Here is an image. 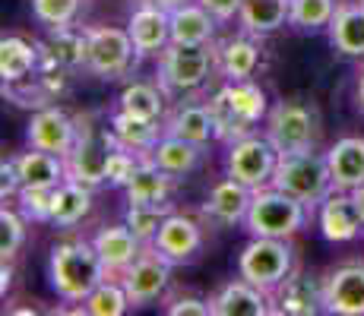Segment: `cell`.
<instances>
[{"label":"cell","mask_w":364,"mask_h":316,"mask_svg":"<svg viewBox=\"0 0 364 316\" xmlns=\"http://www.w3.org/2000/svg\"><path fill=\"white\" fill-rule=\"evenodd\" d=\"M111 278V276H108ZM105 282L95 288L92 294H89L86 300H82V307L80 310L82 313H92V316H121V313H127L130 310V294H127V288H124V282L114 276V282Z\"/></svg>","instance_id":"obj_35"},{"label":"cell","mask_w":364,"mask_h":316,"mask_svg":"<svg viewBox=\"0 0 364 316\" xmlns=\"http://www.w3.org/2000/svg\"><path fill=\"white\" fill-rule=\"evenodd\" d=\"M272 298L266 291H260L257 285L244 282H228L219 294L213 298V316H266L276 313V307H269Z\"/></svg>","instance_id":"obj_19"},{"label":"cell","mask_w":364,"mask_h":316,"mask_svg":"<svg viewBox=\"0 0 364 316\" xmlns=\"http://www.w3.org/2000/svg\"><path fill=\"white\" fill-rule=\"evenodd\" d=\"M16 165H19V180H23V187H58L67 180L64 158L54 156V152L35 149V146H29V152H19Z\"/></svg>","instance_id":"obj_27"},{"label":"cell","mask_w":364,"mask_h":316,"mask_svg":"<svg viewBox=\"0 0 364 316\" xmlns=\"http://www.w3.org/2000/svg\"><path fill=\"white\" fill-rule=\"evenodd\" d=\"M215 60V45H168L159 54V86L162 92H197L209 82Z\"/></svg>","instance_id":"obj_5"},{"label":"cell","mask_w":364,"mask_h":316,"mask_svg":"<svg viewBox=\"0 0 364 316\" xmlns=\"http://www.w3.org/2000/svg\"><path fill=\"white\" fill-rule=\"evenodd\" d=\"M304 222H307V206L279 187L254 190L247 219H244L250 237H282V241H291L304 228Z\"/></svg>","instance_id":"obj_4"},{"label":"cell","mask_w":364,"mask_h":316,"mask_svg":"<svg viewBox=\"0 0 364 316\" xmlns=\"http://www.w3.org/2000/svg\"><path fill=\"white\" fill-rule=\"evenodd\" d=\"M124 190H127V202H143V206L146 202H168V196L174 190V174H168L165 168H159L146 156Z\"/></svg>","instance_id":"obj_29"},{"label":"cell","mask_w":364,"mask_h":316,"mask_svg":"<svg viewBox=\"0 0 364 316\" xmlns=\"http://www.w3.org/2000/svg\"><path fill=\"white\" fill-rule=\"evenodd\" d=\"M152 247L159 253H165L171 263H187V259H193L203 247V228L191 219V215L171 212L162 228H159Z\"/></svg>","instance_id":"obj_16"},{"label":"cell","mask_w":364,"mask_h":316,"mask_svg":"<svg viewBox=\"0 0 364 316\" xmlns=\"http://www.w3.org/2000/svg\"><path fill=\"white\" fill-rule=\"evenodd\" d=\"M266 136L282 152H304L317 146L320 136V117L314 104L304 102H276L266 114Z\"/></svg>","instance_id":"obj_7"},{"label":"cell","mask_w":364,"mask_h":316,"mask_svg":"<svg viewBox=\"0 0 364 316\" xmlns=\"http://www.w3.org/2000/svg\"><path fill=\"white\" fill-rule=\"evenodd\" d=\"M171 202H130L127 212H124V224L139 237L143 244H152L159 234V228L165 224V219L171 215Z\"/></svg>","instance_id":"obj_34"},{"label":"cell","mask_w":364,"mask_h":316,"mask_svg":"<svg viewBox=\"0 0 364 316\" xmlns=\"http://www.w3.org/2000/svg\"><path fill=\"white\" fill-rule=\"evenodd\" d=\"M361 4H364V0H361Z\"/></svg>","instance_id":"obj_50"},{"label":"cell","mask_w":364,"mask_h":316,"mask_svg":"<svg viewBox=\"0 0 364 316\" xmlns=\"http://www.w3.org/2000/svg\"><path fill=\"white\" fill-rule=\"evenodd\" d=\"M92 212V187L64 180L54 187V202H51V224L58 228H73L86 215Z\"/></svg>","instance_id":"obj_28"},{"label":"cell","mask_w":364,"mask_h":316,"mask_svg":"<svg viewBox=\"0 0 364 316\" xmlns=\"http://www.w3.org/2000/svg\"><path fill=\"white\" fill-rule=\"evenodd\" d=\"M291 16V0H244L241 4V19L244 32L250 35H269L282 29Z\"/></svg>","instance_id":"obj_31"},{"label":"cell","mask_w":364,"mask_h":316,"mask_svg":"<svg viewBox=\"0 0 364 316\" xmlns=\"http://www.w3.org/2000/svg\"><path fill=\"white\" fill-rule=\"evenodd\" d=\"M336 0H291V16L289 26L304 32H317L326 29L333 23V13H336Z\"/></svg>","instance_id":"obj_38"},{"label":"cell","mask_w":364,"mask_h":316,"mask_svg":"<svg viewBox=\"0 0 364 316\" xmlns=\"http://www.w3.org/2000/svg\"><path fill=\"white\" fill-rule=\"evenodd\" d=\"M272 304L276 313H289V316H317L320 310H326L323 304V285L314 276L301 269H291V276L272 291Z\"/></svg>","instance_id":"obj_15"},{"label":"cell","mask_w":364,"mask_h":316,"mask_svg":"<svg viewBox=\"0 0 364 316\" xmlns=\"http://www.w3.org/2000/svg\"><path fill=\"white\" fill-rule=\"evenodd\" d=\"M26 222H29L26 215L6 209V202H4V212H0V256H4V263H10V259L16 256V250L23 247Z\"/></svg>","instance_id":"obj_39"},{"label":"cell","mask_w":364,"mask_h":316,"mask_svg":"<svg viewBox=\"0 0 364 316\" xmlns=\"http://www.w3.org/2000/svg\"><path fill=\"white\" fill-rule=\"evenodd\" d=\"M127 32L133 38L139 58H149V54H162L171 45V13L162 10L152 0H143L136 10L130 13Z\"/></svg>","instance_id":"obj_13"},{"label":"cell","mask_w":364,"mask_h":316,"mask_svg":"<svg viewBox=\"0 0 364 316\" xmlns=\"http://www.w3.org/2000/svg\"><path fill=\"white\" fill-rule=\"evenodd\" d=\"M260 45L250 38H244V35H237V38H228L222 41V45H215V60H219V73L225 76L228 82H237V80H250V76L257 73V67H260Z\"/></svg>","instance_id":"obj_24"},{"label":"cell","mask_w":364,"mask_h":316,"mask_svg":"<svg viewBox=\"0 0 364 316\" xmlns=\"http://www.w3.org/2000/svg\"><path fill=\"white\" fill-rule=\"evenodd\" d=\"M82 0H32V16L41 26H70L80 13Z\"/></svg>","instance_id":"obj_41"},{"label":"cell","mask_w":364,"mask_h":316,"mask_svg":"<svg viewBox=\"0 0 364 316\" xmlns=\"http://www.w3.org/2000/svg\"><path fill=\"white\" fill-rule=\"evenodd\" d=\"M117 149V136L111 130V124H99L95 111L76 114V143L73 149L64 156L67 165V180L86 187H99L105 184V168H108V156Z\"/></svg>","instance_id":"obj_2"},{"label":"cell","mask_w":364,"mask_h":316,"mask_svg":"<svg viewBox=\"0 0 364 316\" xmlns=\"http://www.w3.org/2000/svg\"><path fill=\"white\" fill-rule=\"evenodd\" d=\"M0 276H4V282H0V288H4V294H6V288L13 285V269H10V263H4V272H0Z\"/></svg>","instance_id":"obj_48"},{"label":"cell","mask_w":364,"mask_h":316,"mask_svg":"<svg viewBox=\"0 0 364 316\" xmlns=\"http://www.w3.org/2000/svg\"><path fill=\"white\" fill-rule=\"evenodd\" d=\"M330 45L346 58H364V4H339L326 26Z\"/></svg>","instance_id":"obj_22"},{"label":"cell","mask_w":364,"mask_h":316,"mask_svg":"<svg viewBox=\"0 0 364 316\" xmlns=\"http://www.w3.org/2000/svg\"><path fill=\"white\" fill-rule=\"evenodd\" d=\"M108 124L117 136V146H124V149H130V152H139V156H149V152L156 149L159 139L165 136V126H159V121L127 114V111L111 114Z\"/></svg>","instance_id":"obj_26"},{"label":"cell","mask_w":364,"mask_h":316,"mask_svg":"<svg viewBox=\"0 0 364 316\" xmlns=\"http://www.w3.org/2000/svg\"><path fill=\"white\" fill-rule=\"evenodd\" d=\"M48 276H51V288L58 291V298L82 304L108 278V269L92 241H64L51 250Z\"/></svg>","instance_id":"obj_1"},{"label":"cell","mask_w":364,"mask_h":316,"mask_svg":"<svg viewBox=\"0 0 364 316\" xmlns=\"http://www.w3.org/2000/svg\"><path fill=\"white\" fill-rule=\"evenodd\" d=\"M92 244H95V250H99V256H102V263H105V269H108L111 278L121 276L146 247L127 224H108V228H102L99 234L92 237Z\"/></svg>","instance_id":"obj_18"},{"label":"cell","mask_w":364,"mask_h":316,"mask_svg":"<svg viewBox=\"0 0 364 316\" xmlns=\"http://www.w3.org/2000/svg\"><path fill=\"white\" fill-rule=\"evenodd\" d=\"M165 133L181 136V139H191V143H200V146H206L209 139H215L213 117H209L206 102L203 104H181V108L165 121Z\"/></svg>","instance_id":"obj_32"},{"label":"cell","mask_w":364,"mask_h":316,"mask_svg":"<svg viewBox=\"0 0 364 316\" xmlns=\"http://www.w3.org/2000/svg\"><path fill=\"white\" fill-rule=\"evenodd\" d=\"M317 224H320V234L333 244H346V241H355L358 234H364L361 209L348 190H336V193H330L320 202Z\"/></svg>","instance_id":"obj_12"},{"label":"cell","mask_w":364,"mask_h":316,"mask_svg":"<svg viewBox=\"0 0 364 316\" xmlns=\"http://www.w3.org/2000/svg\"><path fill=\"white\" fill-rule=\"evenodd\" d=\"M19 187H23V180H19V165H16V156L13 158H4V165H0V193L6 196H16Z\"/></svg>","instance_id":"obj_44"},{"label":"cell","mask_w":364,"mask_h":316,"mask_svg":"<svg viewBox=\"0 0 364 316\" xmlns=\"http://www.w3.org/2000/svg\"><path fill=\"white\" fill-rule=\"evenodd\" d=\"M41 67V45H32L23 35H4L0 41V76L4 86L26 82Z\"/></svg>","instance_id":"obj_23"},{"label":"cell","mask_w":364,"mask_h":316,"mask_svg":"<svg viewBox=\"0 0 364 316\" xmlns=\"http://www.w3.org/2000/svg\"><path fill=\"white\" fill-rule=\"evenodd\" d=\"M168 316H213V300H200V298H174L171 304H165Z\"/></svg>","instance_id":"obj_43"},{"label":"cell","mask_w":364,"mask_h":316,"mask_svg":"<svg viewBox=\"0 0 364 316\" xmlns=\"http://www.w3.org/2000/svg\"><path fill=\"white\" fill-rule=\"evenodd\" d=\"M336 190H358L364 184V136H342L326 152Z\"/></svg>","instance_id":"obj_20"},{"label":"cell","mask_w":364,"mask_h":316,"mask_svg":"<svg viewBox=\"0 0 364 316\" xmlns=\"http://www.w3.org/2000/svg\"><path fill=\"white\" fill-rule=\"evenodd\" d=\"M117 278H121L124 288H127L133 307L152 304V300L162 298L168 282H171V259L149 244V247H143V253H139Z\"/></svg>","instance_id":"obj_10"},{"label":"cell","mask_w":364,"mask_h":316,"mask_svg":"<svg viewBox=\"0 0 364 316\" xmlns=\"http://www.w3.org/2000/svg\"><path fill=\"white\" fill-rule=\"evenodd\" d=\"M222 92H225L228 104L235 108V114L241 117L244 124L254 130L260 121H266V114H269V102H266V92L257 82L250 80H237V82H225L222 86Z\"/></svg>","instance_id":"obj_33"},{"label":"cell","mask_w":364,"mask_h":316,"mask_svg":"<svg viewBox=\"0 0 364 316\" xmlns=\"http://www.w3.org/2000/svg\"><path fill=\"white\" fill-rule=\"evenodd\" d=\"M269 187H279V190H285V193H291L295 200L304 202L307 209L320 206V202L336 190L330 161H326V156H320V152H314V149L282 152L276 171H272Z\"/></svg>","instance_id":"obj_3"},{"label":"cell","mask_w":364,"mask_h":316,"mask_svg":"<svg viewBox=\"0 0 364 316\" xmlns=\"http://www.w3.org/2000/svg\"><path fill=\"white\" fill-rule=\"evenodd\" d=\"M152 4H159L162 10L171 13V10H178V6H184V4H193V0H152Z\"/></svg>","instance_id":"obj_47"},{"label":"cell","mask_w":364,"mask_h":316,"mask_svg":"<svg viewBox=\"0 0 364 316\" xmlns=\"http://www.w3.org/2000/svg\"><path fill=\"white\" fill-rule=\"evenodd\" d=\"M228 178L241 180L250 190H260L272 184V171L279 165V149L269 143V136H257V133H247V136L228 143Z\"/></svg>","instance_id":"obj_8"},{"label":"cell","mask_w":364,"mask_h":316,"mask_svg":"<svg viewBox=\"0 0 364 316\" xmlns=\"http://www.w3.org/2000/svg\"><path fill=\"white\" fill-rule=\"evenodd\" d=\"M291 269H295V250L282 237H254L237 256V276L269 298L291 276Z\"/></svg>","instance_id":"obj_6"},{"label":"cell","mask_w":364,"mask_h":316,"mask_svg":"<svg viewBox=\"0 0 364 316\" xmlns=\"http://www.w3.org/2000/svg\"><path fill=\"white\" fill-rule=\"evenodd\" d=\"M143 158L146 156H139V152H130V149H124V146H117V149L108 156V168H105V178H108V184L127 187Z\"/></svg>","instance_id":"obj_42"},{"label":"cell","mask_w":364,"mask_h":316,"mask_svg":"<svg viewBox=\"0 0 364 316\" xmlns=\"http://www.w3.org/2000/svg\"><path fill=\"white\" fill-rule=\"evenodd\" d=\"M352 196H355V202H358V209H361V219H364V184L358 190H352Z\"/></svg>","instance_id":"obj_49"},{"label":"cell","mask_w":364,"mask_h":316,"mask_svg":"<svg viewBox=\"0 0 364 316\" xmlns=\"http://www.w3.org/2000/svg\"><path fill=\"white\" fill-rule=\"evenodd\" d=\"M203 6H206L209 13H213L219 23H228V19H235L237 13H241V4L244 0H200Z\"/></svg>","instance_id":"obj_45"},{"label":"cell","mask_w":364,"mask_h":316,"mask_svg":"<svg viewBox=\"0 0 364 316\" xmlns=\"http://www.w3.org/2000/svg\"><path fill=\"white\" fill-rule=\"evenodd\" d=\"M206 108H209V117H213V130H215V139H222V143H235V139L247 136V133H254L247 124L241 121V117L235 114V108L228 104L225 92H213L206 98Z\"/></svg>","instance_id":"obj_37"},{"label":"cell","mask_w":364,"mask_h":316,"mask_svg":"<svg viewBox=\"0 0 364 316\" xmlns=\"http://www.w3.org/2000/svg\"><path fill=\"white\" fill-rule=\"evenodd\" d=\"M89 35V63L99 80H121L133 63V38L127 29H114V26H95L86 29Z\"/></svg>","instance_id":"obj_9"},{"label":"cell","mask_w":364,"mask_h":316,"mask_svg":"<svg viewBox=\"0 0 364 316\" xmlns=\"http://www.w3.org/2000/svg\"><path fill=\"white\" fill-rule=\"evenodd\" d=\"M41 58L54 60L64 70H80L89 63V35L86 29H73V26H51L48 38L41 45Z\"/></svg>","instance_id":"obj_21"},{"label":"cell","mask_w":364,"mask_h":316,"mask_svg":"<svg viewBox=\"0 0 364 316\" xmlns=\"http://www.w3.org/2000/svg\"><path fill=\"white\" fill-rule=\"evenodd\" d=\"M117 104H121V111H127V114L159 121L165 111V92L156 86H149V82H130V86H124Z\"/></svg>","instance_id":"obj_36"},{"label":"cell","mask_w":364,"mask_h":316,"mask_svg":"<svg viewBox=\"0 0 364 316\" xmlns=\"http://www.w3.org/2000/svg\"><path fill=\"white\" fill-rule=\"evenodd\" d=\"M19 212L32 222H51V202H54V187H19L16 193Z\"/></svg>","instance_id":"obj_40"},{"label":"cell","mask_w":364,"mask_h":316,"mask_svg":"<svg viewBox=\"0 0 364 316\" xmlns=\"http://www.w3.org/2000/svg\"><path fill=\"white\" fill-rule=\"evenodd\" d=\"M149 158L156 161L159 168H165L168 174H191L193 168L203 161V146L200 143H191V139H181V136H171L165 133L162 139L156 143V149L149 152Z\"/></svg>","instance_id":"obj_30"},{"label":"cell","mask_w":364,"mask_h":316,"mask_svg":"<svg viewBox=\"0 0 364 316\" xmlns=\"http://www.w3.org/2000/svg\"><path fill=\"white\" fill-rule=\"evenodd\" d=\"M26 139L35 149L54 152V156L64 158L76 143V117H70L64 108H38L29 121V130H26Z\"/></svg>","instance_id":"obj_11"},{"label":"cell","mask_w":364,"mask_h":316,"mask_svg":"<svg viewBox=\"0 0 364 316\" xmlns=\"http://www.w3.org/2000/svg\"><path fill=\"white\" fill-rule=\"evenodd\" d=\"M219 19L200 4H184L178 10H171V41L174 45H209Z\"/></svg>","instance_id":"obj_25"},{"label":"cell","mask_w":364,"mask_h":316,"mask_svg":"<svg viewBox=\"0 0 364 316\" xmlns=\"http://www.w3.org/2000/svg\"><path fill=\"white\" fill-rule=\"evenodd\" d=\"M326 313L336 316H361L364 313V263L339 266L323 282Z\"/></svg>","instance_id":"obj_14"},{"label":"cell","mask_w":364,"mask_h":316,"mask_svg":"<svg viewBox=\"0 0 364 316\" xmlns=\"http://www.w3.org/2000/svg\"><path fill=\"white\" fill-rule=\"evenodd\" d=\"M355 95H358V104L364 111V63L358 67V80H355Z\"/></svg>","instance_id":"obj_46"},{"label":"cell","mask_w":364,"mask_h":316,"mask_svg":"<svg viewBox=\"0 0 364 316\" xmlns=\"http://www.w3.org/2000/svg\"><path fill=\"white\" fill-rule=\"evenodd\" d=\"M250 200H254V190L247 184H241V180H235V178H225L209 190L206 202H203V212H206L209 222L228 228V224H237L247 219Z\"/></svg>","instance_id":"obj_17"}]
</instances>
